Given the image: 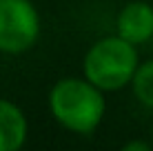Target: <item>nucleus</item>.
<instances>
[{
    "mask_svg": "<svg viewBox=\"0 0 153 151\" xmlns=\"http://www.w3.org/2000/svg\"><path fill=\"white\" fill-rule=\"evenodd\" d=\"M40 33V16L31 0H0V51L22 54Z\"/></svg>",
    "mask_w": 153,
    "mask_h": 151,
    "instance_id": "obj_3",
    "label": "nucleus"
},
{
    "mask_svg": "<svg viewBox=\"0 0 153 151\" xmlns=\"http://www.w3.org/2000/svg\"><path fill=\"white\" fill-rule=\"evenodd\" d=\"M118 36L129 40L131 45H142L153 38V7L149 2H129L122 7L115 20Z\"/></svg>",
    "mask_w": 153,
    "mask_h": 151,
    "instance_id": "obj_4",
    "label": "nucleus"
},
{
    "mask_svg": "<svg viewBox=\"0 0 153 151\" xmlns=\"http://www.w3.org/2000/svg\"><path fill=\"white\" fill-rule=\"evenodd\" d=\"M131 87H133V96L142 105L153 109V60L138 65L133 80H131Z\"/></svg>",
    "mask_w": 153,
    "mask_h": 151,
    "instance_id": "obj_6",
    "label": "nucleus"
},
{
    "mask_svg": "<svg viewBox=\"0 0 153 151\" xmlns=\"http://www.w3.org/2000/svg\"><path fill=\"white\" fill-rule=\"evenodd\" d=\"M49 109L65 129L89 136L104 118V96L87 78H62L49 93Z\"/></svg>",
    "mask_w": 153,
    "mask_h": 151,
    "instance_id": "obj_1",
    "label": "nucleus"
},
{
    "mask_svg": "<svg viewBox=\"0 0 153 151\" xmlns=\"http://www.w3.org/2000/svg\"><path fill=\"white\" fill-rule=\"evenodd\" d=\"M138 51L135 45L120 36L98 40L91 45L82 62L84 78L102 91H118L131 85L133 74L138 69Z\"/></svg>",
    "mask_w": 153,
    "mask_h": 151,
    "instance_id": "obj_2",
    "label": "nucleus"
},
{
    "mask_svg": "<svg viewBox=\"0 0 153 151\" xmlns=\"http://www.w3.org/2000/svg\"><path fill=\"white\" fill-rule=\"evenodd\" d=\"M27 140V118L11 100L0 98V151H18Z\"/></svg>",
    "mask_w": 153,
    "mask_h": 151,
    "instance_id": "obj_5",
    "label": "nucleus"
},
{
    "mask_svg": "<svg viewBox=\"0 0 153 151\" xmlns=\"http://www.w3.org/2000/svg\"><path fill=\"white\" fill-rule=\"evenodd\" d=\"M151 147L146 142H142V140H135V142H129L124 144V151H149Z\"/></svg>",
    "mask_w": 153,
    "mask_h": 151,
    "instance_id": "obj_7",
    "label": "nucleus"
}]
</instances>
